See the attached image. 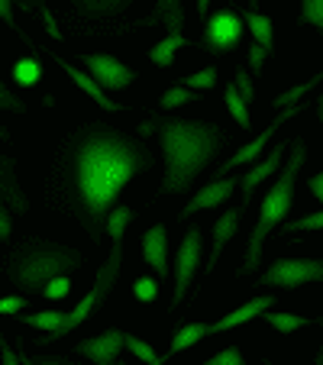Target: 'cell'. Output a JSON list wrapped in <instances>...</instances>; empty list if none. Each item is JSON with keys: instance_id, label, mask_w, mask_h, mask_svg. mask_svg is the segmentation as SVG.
Returning <instances> with one entry per match:
<instances>
[{"instance_id": "cell-1", "label": "cell", "mask_w": 323, "mask_h": 365, "mask_svg": "<svg viewBox=\"0 0 323 365\" xmlns=\"http://www.w3.org/2000/svg\"><path fill=\"white\" fill-rule=\"evenodd\" d=\"M152 165L155 155L113 126H84L68 139L62 159V197L91 240L101 242L123 187L136 175L152 172Z\"/></svg>"}, {"instance_id": "cell-2", "label": "cell", "mask_w": 323, "mask_h": 365, "mask_svg": "<svg viewBox=\"0 0 323 365\" xmlns=\"http://www.w3.org/2000/svg\"><path fill=\"white\" fill-rule=\"evenodd\" d=\"M158 136H162V152H165V181L158 191L162 194H185L191 191L200 168L210 165V159L227 143L220 126L200 123V120H178V117H152Z\"/></svg>"}, {"instance_id": "cell-3", "label": "cell", "mask_w": 323, "mask_h": 365, "mask_svg": "<svg viewBox=\"0 0 323 365\" xmlns=\"http://www.w3.org/2000/svg\"><path fill=\"white\" fill-rule=\"evenodd\" d=\"M304 159H307V149H304L301 139H294V143H291V155H288V162H284V168H282V178L272 185V191H268L265 200H262L259 220H255L252 236H249L246 259H242V265H240V275H249V272L259 265L262 246H265L268 233L278 230V223H284V217H288L291 204H294V185H297V175H301Z\"/></svg>"}, {"instance_id": "cell-4", "label": "cell", "mask_w": 323, "mask_h": 365, "mask_svg": "<svg viewBox=\"0 0 323 365\" xmlns=\"http://www.w3.org/2000/svg\"><path fill=\"white\" fill-rule=\"evenodd\" d=\"M133 220V210L126 204H117L113 207V214H111V220H107V233H111V240H113V249H111V255H107V262L101 265V272H97V278H94V284H91V291L81 297V301L75 304V307L65 314V324L58 327V330H52L48 336H39V346H46V343H56V339H62V336H68L75 327H81L84 320L94 314V307H101L103 304V297L111 294V288H113V282H117V275H120V262H123V233H126V223Z\"/></svg>"}, {"instance_id": "cell-5", "label": "cell", "mask_w": 323, "mask_h": 365, "mask_svg": "<svg viewBox=\"0 0 323 365\" xmlns=\"http://www.w3.org/2000/svg\"><path fill=\"white\" fill-rule=\"evenodd\" d=\"M81 269V252L75 249L56 246V242H26L10 255V282L20 291L29 294H42L46 284L58 275Z\"/></svg>"}, {"instance_id": "cell-6", "label": "cell", "mask_w": 323, "mask_h": 365, "mask_svg": "<svg viewBox=\"0 0 323 365\" xmlns=\"http://www.w3.org/2000/svg\"><path fill=\"white\" fill-rule=\"evenodd\" d=\"M307 282H323L320 259H278L259 278L262 288H297V284H307Z\"/></svg>"}, {"instance_id": "cell-7", "label": "cell", "mask_w": 323, "mask_h": 365, "mask_svg": "<svg viewBox=\"0 0 323 365\" xmlns=\"http://www.w3.org/2000/svg\"><path fill=\"white\" fill-rule=\"evenodd\" d=\"M242 39V16L233 14V10H217V14L207 16V26H204V36H200V46L207 52H227V48L240 46Z\"/></svg>"}, {"instance_id": "cell-8", "label": "cell", "mask_w": 323, "mask_h": 365, "mask_svg": "<svg viewBox=\"0 0 323 365\" xmlns=\"http://www.w3.org/2000/svg\"><path fill=\"white\" fill-rule=\"evenodd\" d=\"M200 249H204V242H200V227H191L185 233V240H181L178 246V262H175V294H172V310L178 307L181 301H185L188 288H191V278L198 275L200 269Z\"/></svg>"}, {"instance_id": "cell-9", "label": "cell", "mask_w": 323, "mask_h": 365, "mask_svg": "<svg viewBox=\"0 0 323 365\" xmlns=\"http://www.w3.org/2000/svg\"><path fill=\"white\" fill-rule=\"evenodd\" d=\"M297 113H301V103H291V107H282V110H278V117L272 120V123H268L265 130H262L259 136L252 139V143H249V145H242V149L236 152V155H230V159L223 162L220 168H217V178H223V175H227V172H233V168H240V165H249V162H255V159H259L262 152H265L268 139L275 136V133L282 130V126L288 123V120H294Z\"/></svg>"}, {"instance_id": "cell-10", "label": "cell", "mask_w": 323, "mask_h": 365, "mask_svg": "<svg viewBox=\"0 0 323 365\" xmlns=\"http://www.w3.org/2000/svg\"><path fill=\"white\" fill-rule=\"evenodd\" d=\"M81 62L88 65V71L97 78L103 91H120L126 84H133V68H126L123 62H117L113 56H81Z\"/></svg>"}, {"instance_id": "cell-11", "label": "cell", "mask_w": 323, "mask_h": 365, "mask_svg": "<svg viewBox=\"0 0 323 365\" xmlns=\"http://www.w3.org/2000/svg\"><path fill=\"white\" fill-rule=\"evenodd\" d=\"M291 149V143H278V145H272V149L265 152V159L262 162H255L252 168H249L246 175L240 178V191H242V207H249V200H252V191L262 185L265 178H272V175L282 168V162H284V152Z\"/></svg>"}, {"instance_id": "cell-12", "label": "cell", "mask_w": 323, "mask_h": 365, "mask_svg": "<svg viewBox=\"0 0 323 365\" xmlns=\"http://www.w3.org/2000/svg\"><path fill=\"white\" fill-rule=\"evenodd\" d=\"M123 346H126V333L107 330V333H101V336H91V339H84V343H78L75 352L78 356H88L91 362H97V365H113Z\"/></svg>"}, {"instance_id": "cell-13", "label": "cell", "mask_w": 323, "mask_h": 365, "mask_svg": "<svg viewBox=\"0 0 323 365\" xmlns=\"http://www.w3.org/2000/svg\"><path fill=\"white\" fill-rule=\"evenodd\" d=\"M240 187V178H213L207 187H200V194H194L191 197V204L181 210V217H191V214H198V210H210V207H220L223 200L230 197V194Z\"/></svg>"}, {"instance_id": "cell-14", "label": "cell", "mask_w": 323, "mask_h": 365, "mask_svg": "<svg viewBox=\"0 0 323 365\" xmlns=\"http://www.w3.org/2000/svg\"><path fill=\"white\" fill-rule=\"evenodd\" d=\"M143 259L165 278L168 275V233L162 223H155L152 230L143 233Z\"/></svg>"}, {"instance_id": "cell-15", "label": "cell", "mask_w": 323, "mask_h": 365, "mask_svg": "<svg viewBox=\"0 0 323 365\" xmlns=\"http://www.w3.org/2000/svg\"><path fill=\"white\" fill-rule=\"evenodd\" d=\"M240 217H242V210H240V207H233V210H227V214L217 220V227H213V252H210L207 269H204L207 275L217 269V262H220V255H223V246H227V242L236 236V230H240Z\"/></svg>"}, {"instance_id": "cell-16", "label": "cell", "mask_w": 323, "mask_h": 365, "mask_svg": "<svg viewBox=\"0 0 323 365\" xmlns=\"http://www.w3.org/2000/svg\"><path fill=\"white\" fill-rule=\"evenodd\" d=\"M272 297L268 294H259V297H252V301H246L242 307H236L233 314H227L223 320H217V324H210V333H223V330H233V327H240V324H246V320H252V317H259V314H265L268 307H272Z\"/></svg>"}, {"instance_id": "cell-17", "label": "cell", "mask_w": 323, "mask_h": 365, "mask_svg": "<svg viewBox=\"0 0 323 365\" xmlns=\"http://www.w3.org/2000/svg\"><path fill=\"white\" fill-rule=\"evenodd\" d=\"M0 172H4V185H0V191H4V204H7L10 210H16V214H26L29 200H26V194L20 191V185H16V162L10 159V155H4Z\"/></svg>"}, {"instance_id": "cell-18", "label": "cell", "mask_w": 323, "mask_h": 365, "mask_svg": "<svg viewBox=\"0 0 323 365\" xmlns=\"http://www.w3.org/2000/svg\"><path fill=\"white\" fill-rule=\"evenodd\" d=\"M56 62L62 65V68L68 71L71 78H75V84H78V88L84 91V94H88V97H94V101L101 103L103 110H120V103H113L111 97L103 94V88H101V84H97V78H94V75H84L81 68H75V65H68V62H65V58H56Z\"/></svg>"}, {"instance_id": "cell-19", "label": "cell", "mask_w": 323, "mask_h": 365, "mask_svg": "<svg viewBox=\"0 0 323 365\" xmlns=\"http://www.w3.org/2000/svg\"><path fill=\"white\" fill-rule=\"evenodd\" d=\"M158 20L165 23L168 33H181V26H185V7H181V0H158L155 10L143 20V26H152V23H158Z\"/></svg>"}, {"instance_id": "cell-20", "label": "cell", "mask_w": 323, "mask_h": 365, "mask_svg": "<svg viewBox=\"0 0 323 365\" xmlns=\"http://www.w3.org/2000/svg\"><path fill=\"white\" fill-rule=\"evenodd\" d=\"M242 23L252 29V39L259 42V46H265L268 52L275 48V33H272V20H268V16L255 14V10H242Z\"/></svg>"}, {"instance_id": "cell-21", "label": "cell", "mask_w": 323, "mask_h": 365, "mask_svg": "<svg viewBox=\"0 0 323 365\" xmlns=\"http://www.w3.org/2000/svg\"><path fill=\"white\" fill-rule=\"evenodd\" d=\"M185 46H188V39H185L181 33H168L165 39H162V42H158V46L149 52V58H152L155 65H162V68H168V65L175 62V52H178V48H185Z\"/></svg>"}, {"instance_id": "cell-22", "label": "cell", "mask_w": 323, "mask_h": 365, "mask_svg": "<svg viewBox=\"0 0 323 365\" xmlns=\"http://www.w3.org/2000/svg\"><path fill=\"white\" fill-rule=\"evenodd\" d=\"M133 0H78L84 16H113L120 10H126Z\"/></svg>"}, {"instance_id": "cell-23", "label": "cell", "mask_w": 323, "mask_h": 365, "mask_svg": "<svg viewBox=\"0 0 323 365\" xmlns=\"http://www.w3.org/2000/svg\"><path fill=\"white\" fill-rule=\"evenodd\" d=\"M204 336H210V327H204V324H188V327H181V330L175 333V339H172V356H175V352H181V349H188V346L200 343Z\"/></svg>"}, {"instance_id": "cell-24", "label": "cell", "mask_w": 323, "mask_h": 365, "mask_svg": "<svg viewBox=\"0 0 323 365\" xmlns=\"http://www.w3.org/2000/svg\"><path fill=\"white\" fill-rule=\"evenodd\" d=\"M65 314H68V310H42V314H26V317H23V324L36 327V330L52 333V330H58V327L65 324Z\"/></svg>"}, {"instance_id": "cell-25", "label": "cell", "mask_w": 323, "mask_h": 365, "mask_svg": "<svg viewBox=\"0 0 323 365\" xmlns=\"http://www.w3.org/2000/svg\"><path fill=\"white\" fill-rule=\"evenodd\" d=\"M262 317H265V324H268V327H275L278 333H294L297 327L307 324L304 317H294V314H282V310H265Z\"/></svg>"}, {"instance_id": "cell-26", "label": "cell", "mask_w": 323, "mask_h": 365, "mask_svg": "<svg viewBox=\"0 0 323 365\" xmlns=\"http://www.w3.org/2000/svg\"><path fill=\"white\" fill-rule=\"evenodd\" d=\"M227 107H230V113H233V120L240 126L252 123V117H249V107H246V97L236 91V84H227Z\"/></svg>"}, {"instance_id": "cell-27", "label": "cell", "mask_w": 323, "mask_h": 365, "mask_svg": "<svg viewBox=\"0 0 323 365\" xmlns=\"http://www.w3.org/2000/svg\"><path fill=\"white\" fill-rule=\"evenodd\" d=\"M320 81H323V68L317 71L310 81H304V84H297V88H291V91H284V94H278V97H275V107H291V103H297L310 88H317Z\"/></svg>"}, {"instance_id": "cell-28", "label": "cell", "mask_w": 323, "mask_h": 365, "mask_svg": "<svg viewBox=\"0 0 323 365\" xmlns=\"http://www.w3.org/2000/svg\"><path fill=\"white\" fill-rule=\"evenodd\" d=\"M126 349H130L136 359H143V362H149V365H162V362H165V359L158 356V352L152 349L149 343H143V339H139V336H130V333H126Z\"/></svg>"}, {"instance_id": "cell-29", "label": "cell", "mask_w": 323, "mask_h": 365, "mask_svg": "<svg viewBox=\"0 0 323 365\" xmlns=\"http://www.w3.org/2000/svg\"><path fill=\"white\" fill-rule=\"evenodd\" d=\"M198 91L194 88H172L162 94V107L165 110H175V107H181V103H198Z\"/></svg>"}, {"instance_id": "cell-30", "label": "cell", "mask_w": 323, "mask_h": 365, "mask_svg": "<svg viewBox=\"0 0 323 365\" xmlns=\"http://www.w3.org/2000/svg\"><path fill=\"white\" fill-rule=\"evenodd\" d=\"M14 78H16V84H36L42 78L39 62H33V58H26V62H16Z\"/></svg>"}, {"instance_id": "cell-31", "label": "cell", "mask_w": 323, "mask_h": 365, "mask_svg": "<svg viewBox=\"0 0 323 365\" xmlns=\"http://www.w3.org/2000/svg\"><path fill=\"white\" fill-rule=\"evenodd\" d=\"M301 23H310V26H317L323 33V0H304Z\"/></svg>"}, {"instance_id": "cell-32", "label": "cell", "mask_w": 323, "mask_h": 365, "mask_svg": "<svg viewBox=\"0 0 323 365\" xmlns=\"http://www.w3.org/2000/svg\"><path fill=\"white\" fill-rule=\"evenodd\" d=\"M217 84V68H200V71H194L191 78H185V88H194V91H200V88H213Z\"/></svg>"}, {"instance_id": "cell-33", "label": "cell", "mask_w": 323, "mask_h": 365, "mask_svg": "<svg viewBox=\"0 0 323 365\" xmlns=\"http://www.w3.org/2000/svg\"><path fill=\"white\" fill-rule=\"evenodd\" d=\"M284 230H288V233H301V230H323V210H317V214H310V217H301V220L284 223Z\"/></svg>"}, {"instance_id": "cell-34", "label": "cell", "mask_w": 323, "mask_h": 365, "mask_svg": "<svg viewBox=\"0 0 323 365\" xmlns=\"http://www.w3.org/2000/svg\"><path fill=\"white\" fill-rule=\"evenodd\" d=\"M246 56H249V65H252V71H262V68H265V58L272 56V52H268L265 46H259V42H249Z\"/></svg>"}, {"instance_id": "cell-35", "label": "cell", "mask_w": 323, "mask_h": 365, "mask_svg": "<svg viewBox=\"0 0 323 365\" xmlns=\"http://www.w3.org/2000/svg\"><path fill=\"white\" fill-rule=\"evenodd\" d=\"M207 365H242V352L236 349V346H230V349H223V352L207 359Z\"/></svg>"}, {"instance_id": "cell-36", "label": "cell", "mask_w": 323, "mask_h": 365, "mask_svg": "<svg viewBox=\"0 0 323 365\" xmlns=\"http://www.w3.org/2000/svg\"><path fill=\"white\" fill-rule=\"evenodd\" d=\"M68 288H71V284H68V278H65V275H58V278H52V282L46 284V291H42V297H52V301H58V297H65V294H68Z\"/></svg>"}, {"instance_id": "cell-37", "label": "cell", "mask_w": 323, "mask_h": 365, "mask_svg": "<svg viewBox=\"0 0 323 365\" xmlns=\"http://www.w3.org/2000/svg\"><path fill=\"white\" fill-rule=\"evenodd\" d=\"M133 291H136L139 301H155V294H158V282H155V278H139L136 288H133Z\"/></svg>"}, {"instance_id": "cell-38", "label": "cell", "mask_w": 323, "mask_h": 365, "mask_svg": "<svg viewBox=\"0 0 323 365\" xmlns=\"http://www.w3.org/2000/svg\"><path fill=\"white\" fill-rule=\"evenodd\" d=\"M233 84H236V91H240V94L246 97V103H252V97H255V91H252V78H249L242 68L236 71V81H233Z\"/></svg>"}, {"instance_id": "cell-39", "label": "cell", "mask_w": 323, "mask_h": 365, "mask_svg": "<svg viewBox=\"0 0 323 365\" xmlns=\"http://www.w3.org/2000/svg\"><path fill=\"white\" fill-rule=\"evenodd\" d=\"M0 101H4V107H7V110H20V113L26 110V103H23L20 97H16L14 91L7 88V84H4V88H0Z\"/></svg>"}, {"instance_id": "cell-40", "label": "cell", "mask_w": 323, "mask_h": 365, "mask_svg": "<svg viewBox=\"0 0 323 365\" xmlns=\"http://www.w3.org/2000/svg\"><path fill=\"white\" fill-rule=\"evenodd\" d=\"M0 310H4V314H16V310H26V301H23L20 294L4 297V301H0Z\"/></svg>"}, {"instance_id": "cell-41", "label": "cell", "mask_w": 323, "mask_h": 365, "mask_svg": "<svg viewBox=\"0 0 323 365\" xmlns=\"http://www.w3.org/2000/svg\"><path fill=\"white\" fill-rule=\"evenodd\" d=\"M10 233H14V220H10V207H4L0 210V236L10 240Z\"/></svg>"}, {"instance_id": "cell-42", "label": "cell", "mask_w": 323, "mask_h": 365, "mask_svg": "<svg viewBox=\"0 0 323 365\" xmlns=\"http://www.w3.org/2000/svg\"><path fill=\"white\" fill-rule=\"evenodd\" d=\"M307 185H310V191H314V197L323 204V172H320V175H314V178H310Z\"/></svg>"}, {"instance_id": "cell-43", "label": "cell", "mask_w": 323, "mask_h": 365, "mask_svg": "<svg viewBox=\"0 0 323 365\" xmlns=\"http://www.w3.org/2000/svg\"><path fill=\"white\" fill-rule=\"evenodd\" d=\"M0 14H4V20H7L10 26H16V23H14V0H0ZM16 29H20V26H16Z\"/></svg>"}, {"instance_id": "cell-44", "label": "cell", "mask_w": 323, "mask_h": 365, "mask_svg": "<svg viewBox=\"0 0 323 365\" xmlns=\"http://www.w3.org/2000/svg\"><path fill=\"white\" fill-rule=\"evenodd\" d=\"M4 362H7V365H20V362H23V356H16V352L10 349L7 339H4Z\"/></svg>"}, {"instance_id": "cell-45", "label": "cell", "mask_w": 323, "mask_h": 365, "mask_svg": "<svg viewBox=\"0 0 323 365\" xmlns=\"http://www.w3.org/2000/svg\"><path fill=\"white\" fill-rule=\"evenodd\" d=\"M149 133H155V123H152V117L145 120L143 126H139V136H149Z\"/></svg>"}, {"instance_id": "cell-46", "label": "cell", "mask_w": 323, "mask_h": 365, "mask_svg": "<svg viewBox=\"0 0 323 365\" xmlns=\"http://www.w3.org/2000/svg\"><path fill=\"white\" fill-rule=\"evenodd\" d=\"M207 7H210V0H198V14L207 16Z\"/></svg>"}, {"instance_id": "cell-47", "label": "cell", "mask_w": 323, "mask_h": 365, "mask_svg": "<svg viewBox=\"0 0 323 365\" xmlns=\"http://www.w3.org/2000/svg\"><path fill=\"white\" fill-rule=\"evenodd\" d=\"M317 110H323V97H320V101H317Z\"/></svg>"}, {"instance_id": "cell-48", "label": "cell", "mask_w": 323, "mask_h": 365, "mask_svg": "<svg viewBox=\"0 0 323 365\" xmlns=\"http://www.w3.org/2000/svg\"><path fill=\"white\" fill-rule=\"evenodd\" d=\"M317 362H320V365H323V349H320V356H317Z\"/></svg>"}, {"instance_id": "cell-49", "label": "cell", "mask_w": 323, "mask_h": 365, "mask_svg": "<svg viewBox=\"0 0 323 365\" xmlns=\"http://www.w3.org/2000/svg\"><path fill=\"white\" fill-rule=\"evenodd\" d=\"M320 120H323V110H320Z\"/></svg>"}, {"instance_id": "cell-50", "label": "cell", "mask_w": 323, "mask_h": 365, "mask_svg": "<svg viewBox=\"0 0 323 365\" xmlns=\"http://www.w3.org/2000/svg\"><path fill=\"white\" fill-rule=\"evenodd\" d=\"M252 7H255V0H252Z\"/></svg>"}]
</instances>
